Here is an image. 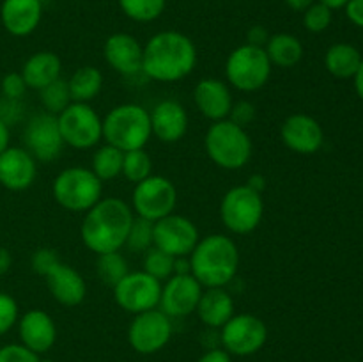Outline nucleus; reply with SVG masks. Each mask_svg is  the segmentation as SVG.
<instances>
[{"mask_svg": "<svg viewBox=\"0 0 363 362\" xmlns=\"http://www.w3.org/2000/svg\"><path fill=\"white\" fill-rule=\"evenodd\" d=\"M103 57L106 64L123 77H135L142 73L144 45L128 32H116L108 35L103 45Z\"/></svg>", "mask_w": 363, "mask_h": 362, "instance_id": "18", "label": "nucleus"}, {"mask_svg": "<svg viewBox=\"0 0 363 362\" xmlns=\"http://www.w3.org/2000/svg\"><path fill=\"white\" fill-rule=\"evenodd\" d=\"M177 204V190L172 181L160 174H151L135 185L131 194V209L137 216L158 222L174 213Z\"/></svg>", "mask_w": 363, "mask_h": 362, "instance_id": "10", "label": "nucleus"}, {"mask_svg": "<svg viewBox=\"0 0 363 362\" xmlns=\"http://www.w3.org/2000/svg\"><path fill=\"white\" fill-rule=\"evenodd\" d=\"M152 229H155V222L135 215L130 231H128L126 245L124 247L130 248L131 252H147L155 245Z\"/></svg>", "mask_w": 363, "mask_h": 362, "instance_id": "35", "label": "nucleus"}, {"mask_svg": "<svg viewBox=\"0 0 363 362\" xmlns=\"http://www.w3.org/2000/svg\"><path fill=\"white\" fill-rule=\"evenodd\" d=\"M45 279L50 295H52L60 305L74 307V305H80L82 302L85 300L87 284H85L82 273L78 272V270H74L73 266L60 261L59 265L53 266V270L45 277Z\"/></svg>", "mask_w": 363, "mask_h": 362, "instance_id": "23", "label": "nucleus"}, {"mask_svg": "<svg viewBox=\"0 0 363 362\" xmlns=\"http://www.w3.org/2000/svg\"><path fill=\"white\" fill-rule=\"evenodd\" d=\"M151 137L149 110L137 103H121L103 117V141L121 151L144 149Z\"/></svg>", "mask_w": 363, "mask_h": 362, "instance_id": "4", "label": "nucleus"}, {"mask_svg": "<svg viewBox=\"0 0 363 362\" xmlns=\"http://www.w3.org/2000/svg\"><path fill=\"white\" fill-rule=\"evenodd\" d=\"M11 265H13V258H11V252L6 247H0V275L9 272Z\"/></svg>", "mask_w": 363, "mask_h": 362, "instance_id": "48", "label": "nucleus"}, {"mask_svg": "<svg viewBox=\"0 0 363 362\" xmlns=\"http://www.w3.org/2000/svg\"><path fill=\"white\" fill-rule=\"evenodd\" d=\"M96 272H98V277L101 279V283L105 284V286L113 287L128 272H130V266H128L126 258L121 254V251L106 252V254L98 256Z\"/></svg>", "mask_w": 363, "mask_h": 362, "instance_id": "32", "label": "nucleus"}, {"mask_svg": "<svg viewBox=\"0 0 363 362\" xmlns=\"http://www.w3.org/2000/svg\"><path fill=\"white\" fill-rule=\"evenodd\" d=\"M197 362H233L230 361V353L225 351L223 348H211L206 351Z\"/></svg>", "mask_w": 363, "mask_h": 362, "instance_id": "46", "label": "nucleus"}, {"mask_svg": "<svg viewBox=\"0 0 363 362\" xmlns=\"http://www.w3.org/2000/svg\"><path fill=\"white\" fill-rule=\"evenodd\" d=\"M268 339V327L259 316L241 312L234 314L220 329V343L225 351L238 357H248L261 350Z\"/></svg>", "mask_w": 363, "mask_h": 362, "instance_id": "11", "label": "nucleus"}, {"mask_svg": "<svg viewBox=\"0 0 363 362\" xmlns=\"http://www.w3.org/2000/svg\"><path fill=\"white\" fill-rule=\"evenodd\" d=\"M121 11L130 20L138 23H151L158 20L167 7V0H117Z\"/></svg>", "mask_w": 363, "mask_h": 362, "instance_id": "31", "label": "nucleus"}, {"mask_svg": "<svg viewBox=\"0 0 363 362\" xmlns=\"http://www.w3.org/2000/svg\"><path fill=\"white\" fill-rule=\"evenodd\" d=\"M269 39V32L268 28L262 27V25H254L247 31V43L248 45H254V46H261L264 48L266 43Z\"/></svg>", "mask_w": 363, "mask_h": 362, "instance_id": "44", "label": "nucleus"}, {"mask_svg": "<svg viewBox=\"0 0 363 362\" xmlns=\"http://www.w3.org/2000/svg\"><path fill=\"white\" fill-rule=\"evenodd\" d=\"M280 137L291 151L298 155H314L323 148L325 131L308 114H291L280 126Z\"/></svg>", "mask_w": 363, "mask_h": 362, "instance_id": "17", "label": "nucleus"}, {"mask_svg": "<svg viewBox=\"0 0 363 362\" xmlns=\"http://www.w3.org/2000/svg\"><path fill=\"white\" fill-rule=\"evenodd\" d=\"M123 160L124 151H121V149L113 148L110 144L99 146L94 155H92L91 170L101 181L116 180L123 172Z\"/></svg>", "mask_w": 363, "mask_h": 362, "instance_id": "30", "label": "nucleus"}, {"mask_svg": "<svg viewBox=\"0 0 363 362\" xmlns=\"http://www.w3.org/2000/svg\"><path fill=\"white\" fill-rule=\"evenodd\" d=\"M123 174L133 185L140 183L152 174V158L145 149H133L124 153Z\"/></svg>", "mask_w": 363, "mask_h": 362, "instance_id": "33", "label": "nucleus"}, {"mask_svg": "<svg viewBox=\"0 0 363 362\" xmlns=\"http://www.w3.org/2000/svg\"><path fill=\"white\" fill-rule=\"evenodd\" d=\"M174 273H191L190 258H176V261H174Z\"/></svg>", "mask_w": 363, "mask_h": 362, "instance_id": "51", "label": "nucleus"}, {"mask_svg": "<svg viewBox=\"0 0 363 362\" xmlns=\"http://www.w3.org/2000/svg\"><path fill=\"white\" fill-rule=\"evenodd\" d=\"M71 99L77 103H91L98 98L103 87V75L94 66H82L73 71L67 80Z\"/></svg>", "mask_w": 363, "mask_h": 362, "instance_id": "29", "label": "nucleus"}, {"mask_svg": "<svg viewBox=\"0 0 363 362\" xmlns=\"http://www.w3.org/2000/svg\"><path fill=\"white\" fill-rule=\"evenodd\" d=\"M52 192L60 208L71 213H85L101 199L103 181L87 167L73 165L57 174Z\"/></svg>", "mask_w": 363, "mask_h": 362, "instance_id": "6", "label": "nucleus"}, {"mask_svg": "<svg viewBox=\"0 0 363 362\" xmlns=\"http://www.w3.org/2000/svg\"><path fill=\"white\" fill-rule=\"evenodd\" d=\"M344 9L351 23L363 28V0H350Z\"/></svg>", "mask_w": 363, "mask_h": 362, "instance_id": "45", "label": "nucleus"}, {"mask_svg": "<svg viewBox=\"0 0 363 362\" xmlns=\"http://www.w3.org/2000/svg\"><path fill=\"white\" fill-rule=\"evenodd\" d=\"M60 263L59 254H57L53 248L50 247H41L32 254L30 258V266L32 272L38 273V275L46 277L53 270V266H57Z\"/></svg>", "mask_w": 363, "mask_h": 362, "instance_id": "38", "label": "nucleus"}, {"mask_svg": "<svg viewBox=\"0 0 363 362\" xmlns=\"http://www.w3.org/2000/svg\"><path fill=\"white\" fill-rule=\"evenodd\" d=\"M43 18L41 0H4L0 20L11 35L25 38L39 27Z\"/></svg>", "mask_w": 363, "mask_h": 362, "instance_id": "24", "label": "nucleus"}, {"mask_svg": "<svg viewBox=\"0 0 363 362\" xmlns=\"http://www.w3.org/2000/svg\"><path fill=\"white\" fill-rule=\"evenodd\" d=\"M64 144L74 149L96 148L103 141V119L91 103L73 102L57 116Z\"/></svg>", "mask_w": 363, "mask_h": 362, "instance_id": "9", "label": "nucleus"}, {"mask_svg": "<svg viewBox=\"0 0 363 362\" xmlns=\"http://www.w3.org/2000/svg\"><path fill=\"white\" fill-rule=\"evenodd\" d=\"M227 119H230L233 123H236L238 126L247 128L252 121L255 119V106L254 103L248 102V99H240V102L233 103V109Z\"/></svg>", "mask_w": 363, "mask_h": 362, "instance_id": "42", "label": "nucleus"}, {"mask_svg": "<svg viewBox=\"0 0 363 362\" xmlns=\"http://www.w3.org/2000/svg\"><path fill=\"white\" fill-rule=\"evenodd\" d=\"M23 144L38 162H53L59 158L66 144L60 135L57 116L48 112L32 116L25 124Z\"/></svg>", "mask_w": 363, "mask_h": 362, "instance_id": "15", "label": "nucleus"}, {"mask_svg": "<svg viewBox=\"0 0 363 362\" xmlns=\"http://www.w3.org/2000/svg\"><path fill=\"white\" fill-rule=\"evenodd\" d=\"M264 50L268 53L272 66L284 67V70L294 67L300 62L301 57H303V45H301V41L296 35L287 34V32L269 35Z\"/></svg>", "mask_w": 363, "mask_h": 362, "instance_id": "27", "label": "nucleus"}, {"mask_svg": "<svg viewBox=\"0 0 363 362\" xmlns=\"http://www.w3.org/2000/svg\"><path fill=\"white\" fill-rule=\"evenodd\" d=\"M195 312L206 327L222 329L234 316V298L225 287H204Z\"/></svg>", "mask_w": 363, "mask_h": 362, "instance_id": "25", "label": "nucleus"}, {"mask_svg": "<svg viewBox=\"0 0 363 362\" xmlns=\"http://www.w3.org/2000/svg\"><path fill=\"white\" fill-rule=\"evenodd\" d=\"M39 362H53V361H50V358H39Z\"/></svg>", "mask_w": 363, "mask_h": 362, "instance_id": "54", "label": "nucleus"}, {"mask_svg": "<svg viewBox=\"0 0 363 362\" xmlns=\"http://www.w3.org/2000/svg\"><path fill=\"white\" fill-rule=\"evenodd\" d=\"M39 98H41L43 106H45V112L53 114V116H59L66 106L73 103L69 87H67V80H64L62 77L43 87L39 91Z\"/></svg>", "mask_w": 363, "mask_h": 362, "instance_id": "34", "label": "nucleus"}, {"mask_svg": "<svg viewBox=\"0 0 363 362\" xmlns=\"http://www.w3.org/2000/svg\"><path fill=\"white\" fill-rule=\"evenodd\" d=\"M332 20L333 11L321 2H314L303 11V27L312 34L325 32L332 25Z\"/></svg>", "mask_w": 363, "mask_h": 362, "instance_id": "37", "label": "nucleus"}, {"mask_svg": "<svg viewBox=\"0 0 363 362\" xmlns=\"http://www.w3.org/2000/svg\"><path fill=\"white\" fill-rule=\"evenodd\" d=\"M264 216L262 194L252 190L247 183L236 185L225 192L220 202V219L234 234H250Z\"/></svg>", "mask_w": 363, "mask_h": 362, "instance_id": "8", "label": "nucleus"}, {"mask_svg": "<svg viewBox=\"0 0 363 362\" xmlns=\"http://www.w3.org/2000/svg\"><path fill=\"white\" fill-rule=\"evenodd\" d=\"M149 116H151L152 137L158 138L160 142L174 144L186 135L190 124L188 112L176 99H163L156 103Z\"/></svg>", "mask_w": 363, "mask_h": 362, "instance_id": "20", "label": "nucleus"}, {"mask_svg": "<svg viewBox=\"0 0 363 362\" xmlns=\"http://www.w3.org/2000/svg\"><path fill=\"white\" fill-rule=\"evenodd\" d=\"M21 117H23V105L18 99H0V121L7 124V126H13V124L20 123Z\"/></svg>", "mask_w": 363, "mask_h": 362, "instance_id": "43", "label": "nucleus"}, {"mask_svg": "<svg viewBox=\"0 0 363 362\" xmlns=\"http://www.w3.org/2000/svg\"><path fill=\"white\" fill-rule=\"evenodd\" d=\"M38 176V160L25 148H9L0 153V185L21 192L32 187Z\"/></svg>", "mask_w": 363, "mask_h": 362, "instance_id": "19", "label": "nucleus"}, {"mask_svg": "<svg viewBox=\"0 0 363 362\" xmlns=\"http://www.w3.org/2000/svg\"><path fill=\"white\" fill-rule=\"evenodd\" d=\"M204 148L209 160L225 170H240L252 158V138L247 128L222 119L208 128Z\"/></svg>", "mask_w": 363, "mask_h": 362, "instance_id": "5", "label": "nucleus"}, {"mask_svg": "<svg viewBox=\"0 0 363 362\" xmlns=\"http://www.w3.org/2000/svg\"><path fill=\"white\" fill-rule=\"evenodd\" d=\"M0 362H39V355L23 344H6L0 348Z\"/></svg>", "mask_w": 363, "mask_h": 362, "instance_id": "40", "label": "nucleus"}, {"mask_svg": "<svg viewBox=\"0 0 363 362\" xmlns=\"http://www.w3.org/2000/svg\"><path fill=\"white\" fill-rule=\"evenodd\" d=\"M286 6L289 7L291 11H296V13H303L307 7H311L315 0H284Z\"/></svg>", "mask_w": 363, "mask_h": 362, "instance_id": "50", "label": "nucleus"}, {"mask_svg": "<svg viewBox=\"0 0 363 362\" xmlns=\"http://www.w3.org/2000/svg\"><path fill=\"white\" fill-rule=\"evenodd\" d=\"M191 275L202 287H225L240 268V248L233 238L225 234H208L201 238L191 251Z\"/></svg>", "mask_w": 363, "mask_h": 362, "instance_id": "3", "label": "nucleus"}, {"mask_svg": "<svg viewBox=\"0 0 363 362\" xmlns=\"http://www.w3.org/2000/svg\"><path fill=\"white\" fill-rule=\"evenodd\" d=\"M318 2L325 4L326 7H330V9H342V7H346V4L350 2V0H318Z\"/></svg>", "mask_w": 363, "mask_h": 362, "instance_id": "53", "label": "nucleus"}, {"mask_svg": "<svg viewBox=\"0 0 363 362\" xmlns=\"http://www.w3.org/2000/svg\"><path fill=\"white\" fill-rule=\"evenodd\" d=\"M155 247L172 258H188L201 240L197 226L188 216L170 213L155 222Z\"/></svg>", "mask_w": 363, "mask_h": 362, "instance_id": "14", "label": "nucleus"}, {"mask_svg": "<svg viewBox=\"0 0 363 362\" xmlns=\"http://www.w3.org/2000/svg\"><path fill=\"white\" fill-rule=\"evenodd\" d=\"M20 73L28 89L41 91L48 84L59 80L60 73H62V62L57 53L48 52V50L35 52L25 60Z\"/></svg>", "mask_w": 363, "mask_h": 362, "instance_id": "26", "label": "nucleus"}, {"mask_svg": "<svg viewBox=\"0 0 363 362\" xmlns=\"http://www.w3.org/2000/svg\"><path fill=\"white\" fill-rule=\"evenodd\" d=\"M174 261H176V258L152 245L147 252H144V272L163 283L174 275Z\"/></svg>", "mask_w": 363, "mask_h": 362, "instance_id": "36", "label": "nucleus"}, {"mask_svg": "<svg viewBox=\"0 0 363 362\" xmlns=\"http://www.w3.org/2000/svg\"><path fill=\"white\" fill-rule=\"evenodd\" d=\"M354 89H357L358 96H360V99L363 102V59H362V64L360 67H358L357 75H354Z\"/></svg>", "mask_w": 363, "mask_h": 362, "instance_id": "52", "label": "nucleus"}, {"mask_svg": "<svg viewBox=\"0 0 363 362\" xmlns=\"http://www.w3.org/2000/svg\"><path fill=\"white\" fill-rule=\"evenodd\" d=\"M194 102L206 119L216 123L229 117L234 99L225 82L220 78H202L195 85Z\"/></svg>", "mask_w": 363, "mask_h": 362, "instance_id": "22", "label": "nucleus"}, {"mask_svg": "<svg viewBox=\"0 0 363 362\" xmlns=\"http://www.w3.org/2000/svg\"><path fill=\"white\" fill-rule=\"evenodd\" d=\"M202 291L204 287L191 273H174L162 284L158 309L169 318H186L197 311Z\"/></svg>", "mask_w": 363, "mask_h": 362, "instance_id": "16", "label": "nucleus"}, {"mask_svg": "<svg viewBox=\"0 0 363 362\" xmlns=\"http://www.w3.org/2000/svg\"><path fill=\"white\" fill-rule=\"evenodd\" d=\"M133 219L135 213L126 201L119 197H101L85 212L80 226L82 241L96 256L121 251L126 245Z\"/></svg>", "mask_w": 363, "mask_h": 362, "instance_id": "2", "label": "nucleus"}, {"mask_svg": "<svg viewBox=\"0 0 363 362\" xmlns=\"http://www.w3.org/2000/svg\"><path fill=\"white\" fill-rule=\"evenodd\" d=\"M18 323V304L9 293L0 291V336L9 332Z\"/></svg>", "mask_w": 363, "mask_h": 362, "instance_id": "39", "label": "nucleus"}, {"mask_svg": "<svg viewBox=\"0 0 363 362\" xmlns=\"http://www.w3.org/2000/svg\"><path fill=\"white\" fill-rule=\"evenodd\" d=\"M112 290L116 304L133 316L158 307L162 297V283L144 270L128 272Z\"/></svg>", "mask_w": 363, "mask_h": 362, "instance_id": "12", "label": "nucleus"}, {"mask_svg": "<svg viewBox=\"0 0 363 362\" xmlns=\"http://www.w3.org/2000/svg\"><path fill=\"white\" fill-rule=\"evenodd\" d=\"M172 337V322L162 309L135 314L128 329L131 348L142 355H152L163 350Z\"/></svg>", "mask_w": 363, "mask_h": 362, "instance_id": "13", "label": "nucleus"}, {"mask_svg": "<svg viewBox=\"0 0 363 362\" xmlns=\"http://www.w3.org/2000/svg\"><path fill=\"white\" fill-rule=\"evenodd\" d=\"M247 185L252 188V190L262 194V192H264V188H266V177L262 176V174H252V176L248 177Z\"/></svg>", "mask_w": 363, "mask_h": 362, "instance_id": "47", "label": "nucleus"}, {"mask_svg": "<svg viewBox=\"0 0 363 362\" xmlns=\"http://www.w3.org/2000/svg\"><path fill=\"white\" fill-rule=\"evenodd\" d=\"M273 66L264 48L254 45L238 46L225 60V78L241 92H255L268 84Z\"/></svg>", "mask_w": 363, "mask_h": 362, "instance_id": "7", "label": "nucleus"}, {"mask_svg": "<svg viewBox=\"0 0 363 362\" xmlns=\"http://www.w3.org/2000/svg\"><path fill=\"white\" fill-rule=\"evenodd\" d=\"M197 66V46L179 31H162L144 45L142 73L155 82L172 84L186 78Z\"/></svg>", "mask_w": 363, "mask_h": 362, "instance_id": "1", "label": "nucleus"}, {"mask_svg": "<svg viewBox=\"0 0 363 362\" xmlns=\"http://www.w3.org/2000/svg\"><path fill=\"white\" fill-rule=\"evenodd\" d=\"M0 89H2V96L7 99H18L21 102V98L27 92V84H25L21 73H7L6 77L2 78V84H0Z\"/></svg>", "mask_w": 363, "mask_h": 362, "instance_id": "41", "label": "nucleus"}, {"mask_svg": "<svg viewBox=\"0 0 363 362\" xmlns=\"http://www.w3.org/2000/svg\"><path fill=\"white\" fill-rule=\"evenodd\" d=\"M362 53L350 43H337L326 50L325 66L335 78H353L362 64Z\"/></svg>", "mask_w": 363, "mask_h": 362, "instance_id": "28", "label": "nucleus"}, {"mask_svg": "<svg viewBox=\"0 0 363 362\" xmlns=\"http://www.w3.org/2000/svg\"><path fill=\"white\" fill-rule=\"evenodd\" d=\"M11 142V130L4 121H0V153L6 151L9 148Z\"/></svg>", "mask_w": 363, "mask_h": 362, "instance_id": "49", "label": "nucleus"}, {"mask_svg": "<svg viewBox=\"0 0 363 362\" xmlns=\"http://www.w3.org/2000/svg\"><path fill=\"white\" fill-rule=\"evenodd\" d=\"M18 334L21 344L38 355L46 353L57 341L55 322L41 309H30L18 319Z\"/></svg>", "mask_w": 363, "mask_h": 362, "instance_id": "21", "label": "nucleus"}]
</instances>
